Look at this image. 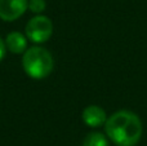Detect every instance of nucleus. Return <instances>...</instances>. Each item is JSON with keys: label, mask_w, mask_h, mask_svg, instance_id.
Returning <instances> with one entry per match:
<instances>
[{"label": "nucleus", "mask_w": 147, "mask_h": 146, "mask_svg": "<svg viewBox=\"0 0 147 146\" xmlns=\"http://www.w3.org/2000/svg\"><path fill=\"white\" fill-rule=\"evenodd\" d=\"M81 119L90 128H98V127L105 126L107 120V114L101 106L89 105L81 113Z\"/></svg>", "instance_id": "5"}, {"label": "nucleus", "mask_w": 147, "mask_h": 146, "mask_svg": "<svg viewBox=\"0 0 147 146\" xmlns=\"http://www.w3.org/2000/svg\"><path fill=\"white\" fill-rule=\"evenodd\" d=\"M105 132L116 146H136L143 133L141 118L130 110H119L107 118Z\"/></svg>", "instance_id": "1"}, {"label": "nucleus", "mask_w": 147, "mask_h": 146, "mask_svg": "<svg viewBox=\"0 0 147 146\" xmlns=\"http://www.w3.org/2000/svg\"><path fill=\"white\" fill-rule=\"evenodd\" d=\"M28 9V0H0V20L12 22L18 20Z\"/></svg>", "instance_id": "4"}, {"label": "nucleus", "mask_w": 147, "mask_h": 146, "mask_svg": "<svg viewBox=\"0 0 147 146\" xmlns=\"http://www.w3.org/2000/svg\"><path fill=\"white\" fill-rule=\"evenodd\" d=\"M23 71L31 79H45L52 74L54 67V59L47 48L35 44L25 51L22 54Z\"/></svg>", "instance_id": "2"}, {"label": "nucleus", "mask_w": 147, "mask_h": 146, "mask_svg": "<svg viewBox=\"0 0 147 146\" xmlns=\"http://www.w3.org/2000/svg\"><path fill=\"white\" fill-rule=\"evenodd\" d=\"M5 40V45H7V51H9L12 54H23L25 51L27 49V36L23 35L20 31H12L7 35Z\"/></svg>", "instance_id": "6"}, {"label": "nucleus", "mask_w": 147, "mask_h": 146, "mask_svg": "<svg viewBox=\"0 0 147 146\" xmlns=\"http://www.w3.org/2000/svg\"><path fill=\"white\" fill-rule=\"evenodd\" d=\"M83 146H110L109 137H106L101 132H92L85 136Z\"/></svg>", "instance_id": "7"}, {"label": "nucleus", "mask_w": 147, "mask_h": 146, "mask_svg": "<svg viewBox=\"0 0 147 146\" xmlns=\"http://www.w3.org/2000/svg\"><path fill=\"white\" fill-rule=\"evenodd\" d=\"M7 54V45H5V40L0 36V61H3Z\"/></svg>", "instance_id": "9"}, {"label": "nucleus", "mask_w": 147, "mask_h": 146, "mask_svg": "<svg viewBox=\"0 0 147 146\" xmlns=\"http://www.w3.org/2000/svg\"><path fill=\"white\" fill-rule=\"evenodd\" d=\"M25 35L34 44H43L53 35V22L49 17L36 14L27 22L25 27Z\"/></svg>", "instance_id": "3"}, {"label": "nucleus", "mask_w": 147, "mask_h": 146, "mask_svg": "<svg viewBox=\"0 0 147 146\" xmlns=\"http://www.w3.org/2000/svg\"><path fill=\"white\" fill-rule=\"evenodd\" d=\"M47 8L45 0H28V9L34 14H41Z\"/></svg>", "instance_id": "8"}]
</instances>
